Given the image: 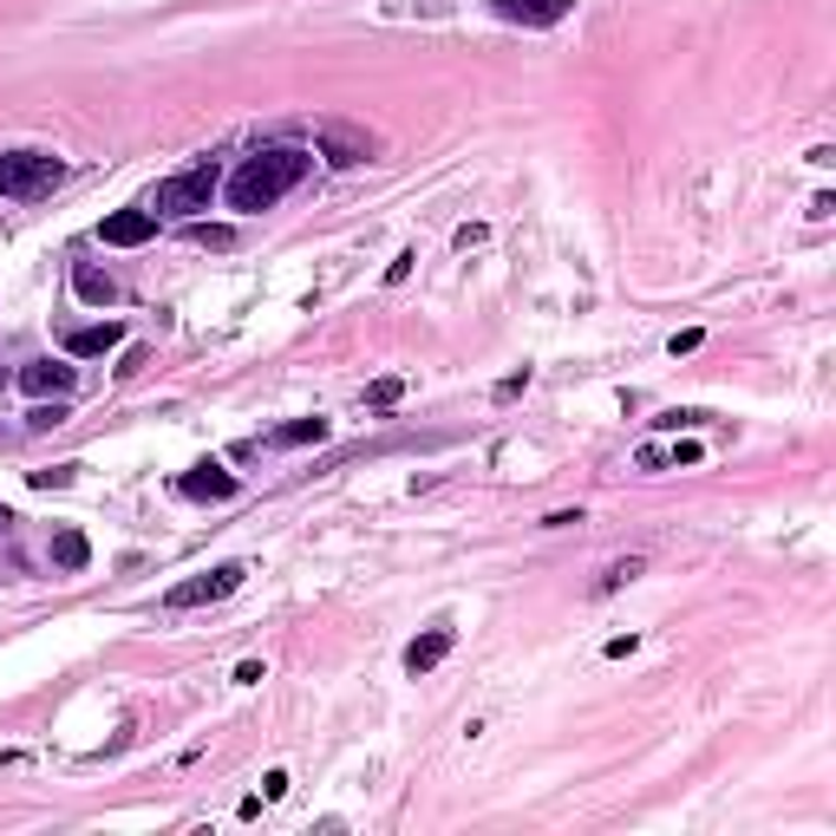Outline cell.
I'll use <instances>...</instances> for the list:
<instances>
[{"label": "cell", "instance_id": "6da1fadb", "mask_svg": "<svg viewBox=\"0 0 836 836\" xmlns=\"http://www.w3.org/2000/svg\"><path fill=\"white\" fill-rule=\"evenodd\" d=\"M314 170V157L307 150H294V144H275V150H255V157H242V170L222 184V197L229 209H242V216H255V209H275L301 177Z\"/></svg>", "mask_w": 836, "mask_h": 836}, {"label": "cell", "instance_id": "7a4b0ae2", "mask_svg": "<svg viewBox=\"0 0 836 836\" xmlns=\"http://www.w3.org/2000/svg\"><path fill=\"white\" fill-rule=\"evenodd\" d=\"M66 184V164L53 150H0V197L13 203H40Z\"/></svg>", "mask_w": 836, "mask_h": 836}, {"label": "cell", "instance_id": "3957f363", "mask_svg": "<svg viewBox=\"0 0 836 836\" xmlns=\"http://www.w3.org/2000/svg\"><path fill=\"white\" fill-rule=\"evenodd\" d=\"M216 190H222L216 164H190V170H177V177H164V184H157L150 216H197V209L216 203Z\"/></svg>", "mask_w": 836, "mask_h": 836}, {"label": "cell", "instance_id": "277c9868", "mask_svg": "<svg viewBox=\"0 0 836 836\" xmlns=\"http://www.w3.org/2000/svg\"><path fill=\"white\" fill-rule=\"evenodd\" d=\"M242 562H216V568H203V575H190V582H177L170 595H164V608L170 615H184V608H209V602H222V595H236L242 588Z\"/></svg>", "mask_w": 836, "mask_h": 836}, {"label": "cell", "instance_id": "5b68a950", "mask_svg": "<svg viewBox=\"0 0 836 836\" xmlns=\"http://www.w3.org/2000/svg\"><path fill=\"white\" fill-rule=\"evenodd\" d=\"M72 379H79V366H66V359H27V366H20V386H27L33 399H66Z\"/></svg>", "mask_w": 836, "mask_h": 836}, {"label": "cell", "instance_id": "8992f818", "mask_svg": "<svg viewBox=\"0 0 836 836\" xmlns=\"http://www.w3.org/2000/svg\"><path fill=\"white\" fill-rule=\"evenodd\" d=\"M98 236H105L112 249H138V242L157 236V216H150V209H112V216L98 222Z\"/></svg>", "mask_w": 836, "mask_h": 836}, {"label": "cell", "instance_id": "52a82bcc", "mask_svg": "<svg viewBox=\"0 0 836 836\" xmlns=\"http://www.w3.org/2000/svg\"><path fill=\"white\" fill-rule=\"evenodd\" d=\"M497 20H516V27H556L575 13V0H490Z\"/></svg>", "mask_w": 836, "mask_h": 836}, {"label": "cell", "instance_id": "ba28073f", "mask_svg": "<svg viewBox=\"0 0 836 836\" xmlns=\"http://www.w3.org/2000/svg\"><path fill=\"white\" fill-rule=\"evenodd\" d=\"M177 490H184L190 503H229V497H236V478H229L222 464H197V471L177 478Z\"/></svg>", "mask_w": 836, "mask_h": 836}, {"label": "cell", "instance_id": "9c48e42d", "mask_svg": "<svg viewBox=\"0 0 836 836\" xmlns=\"http://www.w3.org/2000/svg\"><path fill=\"white\" fill-rule=\"evenodd\" d=\"M451 640H458V634H451V627L438 621V627H425V634H418L412 647H406V673H431V667H438V660H445V654H451Z\"/></svg>", "mask_w": 836, "mask_h": 836}, {"label": "cell", "instance_id": "30bf717a", "mask_svg": "<svg viewBox=\"0 0 836 836\" xmlns=\"http://www.w3.org/2000/svg\"><path fill=\"white\" fill-rule=\"evenodd\" d=\"M118 341H125V327H118V321H92V327H72V334H66V353H72V359H98V353H112Z\"/></svg>", "mask_w": 836, "mask_h": 836}, {"label": "cell", "instance_id": "8fae6325", "mask_svg": "<svg viewBox=\"0 0 836 836\" xmlns=\"http://www.w3.org/2000/svg\"><path fill=\"white\" fill-rule=\"evenodd\" d=\"M321 438H327V418H294V425H281L269 438H255L249 451H262V445H269V451H294V445H321Z\"/></svg>", "mask_w": 836, "mask_h": 836}, {"label": "cell", "instance_id": "7c38bea8", "mask_svg": "<svg viewBox=\"0 0 836 836\" xmlns=\"http://www.w3.org/2000/svg\"><path fill=\"white\" fill-rule=\"evenodd\" d=\"M72 288H79V301H92V307H112V301H118V281L105 275V269H92V262H72Z\"/></svg>", "mask_w": 836, "mask_h": 836}, {"label": "cell", "instance_id": "4fadbf2b", "mask_svg": "<svg viewBox=\"0 0 836 836\" xmlns=\"http://www.w3.org/2000/svg\"><path fill=\"white\" fill-rule=\"evenodd\" d=\"M321 150H327V164H341V170H347V164H359L373 144L353 138V132H341V125H327V132H321Z\"/></svg>", "mask_w": 836, "mask_h": 836}, {"label": "cell", "instance_id": "5bb4252c", "mask_svg": "<svg viewBox=\"0 0 836 836\" xmlns=\"http://www.w3.org/2000/svg\"><path fill=\"white\" fill-rule=\"evenodd\" d=\"M85 562H92V543H85L79 530H60V536H53V568H66V575H79Z\"/></svg>", "mask_w": 836, "mask_h": 836}, {"label": "cell", "instance_id": "9a60e30c", "mask_svg": "<svg viewBox=\"0 0 836 836\" xmlns=\"http://www.w3.org/2000/svg\"><path fill=\"white\" fill-rule=\"evenodd\" d=\"M66 418H72L66 399H40V406L27 412V431H53V425H66Z\"/></svg>", "mask_w": 836, "mask_h": 836}, {"label": "cell", "instance_id": "2e32d148", "mask_svg": "<svg viewBox=\"0 0 836 836\" xmlns=\"http://www.w3.org/2000/svg\"><path fill=\"white\" fill-rule=\"evenodd\" d=\"M640 568H647V562H640V556L615 562V568H608V575H602V582H595V595H615V588H621V582H634V575H640Z\"/></svg>", "mask_w": 836, "mask_h": 836}, {"label": "cell", "instance_id": "e0dca14e", "mask_svg": "<svg viewBox=\"0 0 836 836\" xmlns=\"http://www.w3.org/2000/svg\"><path fill=\"white\" fill-rule=\"evenodd\" d=\"M79 478V464H53V471H27V484L33 490H66Z\"/></svg>", "mask_w": 836, "mask_h": 836}, {"label": "cell", "instance_id": "ac0fdd59", "mask_svg": "<svg viewBox=\"0 0 836 836\" xmlns=\"http://www.w3.org/2000/svg\"><path fill=\"white\" fill-rule=\"evenodd\" d=\"M190 242H203V249H236V229H209V222H190Z\"/></svg>", "mask_w": 836, "mask_h": 836}, {"label": "cell", "instance_id": "d6986e66", "mask_svg": "<svg viewBox=\"0 0 836 836\" xmlns=\"http://www.w3.org/2000/svg\"><path fill=\"white\" fill-rule=\"evenodd\" d=\"M406 399V379H373V393H366V406H399Z\"/></svg>", "mask_w": 836, "mask_h": 836}, {"label": "cell", "instance_id": "ffe728a7", "mask_svg": "<svg viewBox=\"0 0 836 836\" xmlns=\"http://www.w3.org/2000/svg\"><path fill=\"white\" fill-rule=\"evenodd\" d=\"M660 464H673V445H640L634 451V471H660Z\"/></svg>", "mask_w": 836, "mask_h": 836}, {"label": "cell", "instance_id": "44dd1931", "mask_svg": "<svg viewBox=\"0 0 836 836\" xmlns=\"http://www.w3.org/2000/svg\"><path fill=\"white\" fill-rule=\"evenodd\" d=\"M836 216V197L830 190H817V197H811V222H830Z\"/></svg>", "mask_w": 836, "mask_h": 836}, {"label": "cell", "instance_id": "7402d4cb", "mask_svg": "<svg viewBox=\"0 0 836 836\" xmlns=\"http://www.w3.org/2000/svg\"><path fill=\"white\" fill-rule=\"evenodd\" d=\"M660 431H680V425H706V412H667V418H654Z\"/></svg>", "mask_w": 836, "mask_h": 836}, {"label": "cell", "instance_id": "603a6c76", "mask_svg": "<svg viewBox=\"0 0 836 836\" xmlns=\"http://www.w3.org/2000/svg\"><path fill=\"white\" fill-rule=\"evenodd\" d=\"M281 791H288V771H269V777H262V804H275Z\"/></svg>", "mask_w": 836, "mask_h": 836}, {"label": "cell", "instance_id": "cb8c5ba5", "mask_svg": "<svg viewBox=\"0 0 836 836\" xmlns=\"http://www.w3.org/2000/svg\"><path fill=\"white\" fill-rule=\"evenodd\" d=\"M523 386H530V366H523V373H510V379H503V386H497V399H516V393H523Z\"/></svg>", "mask_w": 836, "mask_h": 836}, {"label": "cell", "instance_id": "d4e9b609", "mask_svg": "<svg viewBox=\"0 0 836 836\" xmlns=\"http://www.w3.org/2000/svg\"><path fill=\"white\" fill-rule=\"evenodd\" d=\"M236 687H262V660H242L236 667Z\"/></svg>", "mask_w": 836, "mask_h": 836}, {"label": "cell", "instance_id": "484cf974", "mask_svg": "<svg viewBox=\"0 0 836 836\" xmlns=\"http://www.w3.org/2000/svg\"><path fill=\"white\" fill-rule=\"evenodd\" d=\"M7 530H13V516H7V503H0V536H7Z\"/></svg>", "mask_w": 836, "mask_h": 836}, {"label": "cell", "instance_id": "4316f807", "mask_svg": "<svg viewBox=\"0 0 836 836\" xmlns=\"http://www.w3.org/2000/svg\"><path fill=\"white\" fill-rule=\"evenodd\" d=\"M7 445H13V431H0V451H7Z\"/></svg>", "mask_w": 836, "mask_h": 836}, {"label": "cell", "instance_id": "83f0119b", "mask_svg": "<svg viewBox=\"0 0 836 836\" xmlns=\"http://www.w3.org/2000/svg\"><path fill=\"white\" fill-rule=\"evenodd\" d=\"M0 386H7V373H0Z\"/></svg>", "mask_w": 836, "mask_h": 836}]
</instances>
